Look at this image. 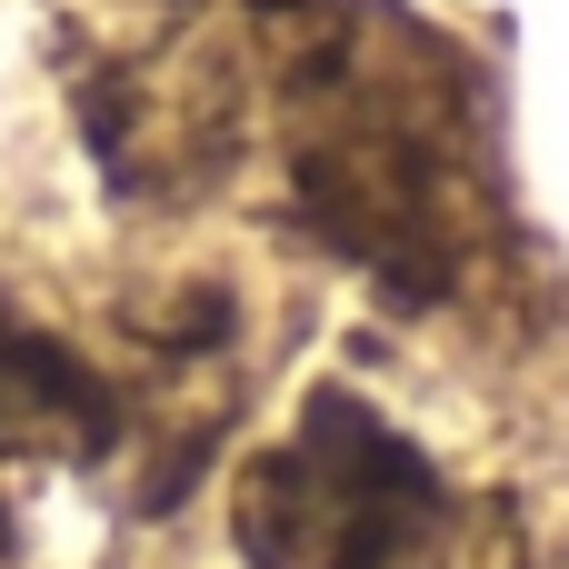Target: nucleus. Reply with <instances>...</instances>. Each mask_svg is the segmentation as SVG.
I'll return each mask as SVG.
<instances>
[{
	"mask_svg": "<svg viewBox=\"0 0 569 569\" xmlns=\"http://www.w3.org/2000/svg\"><path fill=\"white\" fill-rule=\"evenodd\" d=\"M170 10H190V0H170Z\"/></svg>",
	"mask_w": 569,
	"mask_h": 569,
	"instance_id": "nucleus-5",
	"label": "nucleus"
},
{
	"mask_svg": "<svg viewBox=\"0 0 569 569\" xmlns=\"http://www.w3.org/2000/svg\"><path fill=\"white\" fill-rule=\"evenodd\" d=\"M110 440H120V390L60 330L0 300V460L80 470V460H110Z\"/></svg>",
	"mask_w": 569,
	"mask_h": 569,
	"instance_id": "nucleus-4",
	"label": "nucleus"
},
{
	"mask_svg": "<svg viewBox=\"0 0 569 569\" xmlns=\"http://www.w3.org/2000/svg\"><path fill=\"white\" fill-rule=\"evenodd\" d=\"M290 40V180L310 230L410 310L450 300L480 240L470 70L390 0H330Z\"/></svg>",
	"mask_w": 569,
	"mask_h": 569,
	"instance_id": "nucleus-1",
	"label": "nucleus"
},
{
	"mask_svg": "<svg viewBox=\"0 0 569 569\" xmlns=\"http://www.w3.org/2000/svg\"><path fill=\"white\" fill-rule=\"evenodd\" d=\"M230 530L250 569H450L460 510L360 390H320L300 430L240 470Z\"/></svg>",
	"mask_w": 569,
	"mask_h": 569,
	"instance_id": "nucleus-2",
	"label": "nucleus"
},
{
	"mask_svg": "<svg viewBox=\"0 0 569 569\" xmlns=\"http://www.w3.org/2000/svg\"><path fill=\"white\" fill-rule=\"evenodd\" d=\"M80 130L120 190H180L230 150V80L190 50L100 60L80 80Z\"/></svg>",
	"mask_w": 569,
	"mask_h": 569,
	"instance_id": "nucleus-3",
	"label": "nucleus"
}]
</instances>
